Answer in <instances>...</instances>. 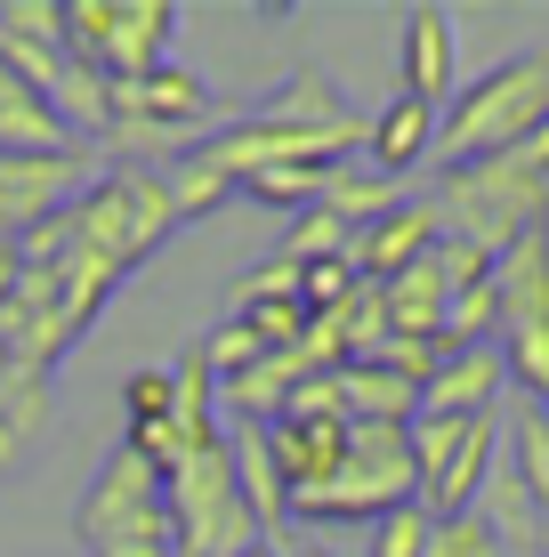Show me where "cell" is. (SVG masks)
<instances>
[{"label":"cell","instance_id":"4fadbf2b","mask_svg":"<svg viewBox=\"0 0 549 557\" xmlns=\"http://www.w3.org/2000/svg\"><path fill=\"white\" fill-rule=\"evenodd\" d=\"M461 89V57H452V9H412L404 16V98L421 106H452Z\"/></svg>","mask_w":549,"mask_h":557},{"label":"cell","instance_id":"603a6c76","mask_svg":"<svg viewBox=\"0 0 549 557\" xmlns=\"http://www.w3.org/2000/svg\"><path fill=\"white\" fill-rule=\"evenodd\" d=\"M283 557H332L324 542H283Z\"/></svg>","mask_w":549,"mask_h":557},{"label":"cell","instance_id":"ffe728a7","mask_svg":"<svg viewBox=\"0 0 549 557\" xmlns=\"http://www.w3.org/2000/svg\"><path fill=\"white\" fill-rule=\"evenodd\" d=\"M355 292H364V275H355L348 259H315V267H299V299H308V315H332V307H348Z\"/></svg>","mask_w":549,"mask_h":557},{"label":"cell","instance_id":"9a60e30c","mask_svg":"<svg viewBox=\"0 0 549 557\" xmlns=\"http://www.w3.org/2000/svg\"><path fill=\"white\" fill-rule=\"evenodd\" d=\"M0 153H82V146L65 138V122L49 113V98L16 89V98H0Z\"/></svg>","mask_w":549,"mask_h":557},{"label":"cell","instance_id":"7402d4cb","mask_svg":"<svg viewBox=\"0 0 549 557\" xmlns=\"http://www.w3.org/2000/svg\"><path fill=\"white\" fill-rule=\"evenodd\" d=\"M372 557H428V509H388L380 525H372Z\"/></svg>","mask_w":549,"mask_h":557},{"label":"cell","instance_id":"e0dca14e","mask_svg":"<svg viewBox=\"0 0 549 557\" xmlns=\"http://www.w3.org/2000/svg\"><path fill=\"white\" fill-rule=\"evenodd\" d=\"M509 469L525 476V493L541 502V517H549V405H525L517 420H509Z\"/></svg>","mask_w":549,"mask_h":557},{"label":"cell","instance_id":"6da1fadb","mask_svg":"<svg viewBox=\"0 0 549 557\" xmlns=\"http://www.w3.org/2000/svg\"><path fill=\"white\" fill-rule=\"evenodd\" d=\"M428 210H437L445 243H469V251H485V259H501V251H517L525 235H541L549 226V122L525 146L494 153V162L445 170Z\"/></svg>","mask_w":549,"mask_h":557},{"label":"cell","instance_id":"7c38bea8","mask_svg":"<svg viewBox=\"0 0 549 557\" xmlns=\"http://www.w3.org/2000/svg\"><path fill=\"white\" fill-rule=\"evenodd\" d=\"M437 129H445V113H437V106H421V98H388V106L364 122V162L380 170V178H404V170L437 162Z\"/></svg>","mask_w":549,"mask_h":557},{"label":"cell","instance_id":"2e32d148","mask_svg":"<svg viewBox=\"0 0 549 557\" xmlns=\"http://www.w3.org/2000/svg\"><path fill=\"white\" fill-rule=\"evenodd\" d=\"M332 170L339 162H275V170H259V178H242L235 195L242 202H267V210H315V202H324V186H332Z\"/></svg>","mask_w":549,"mask_h":557},{"label":"cell","instance_id":"ac0fdd59","mask_svg":"<svg viewBox=\"0 0 549 557\" xmlns=\"http://www.w3.org/2000/svg\"><path fill=\"white\" fill-rule=\"evenodd\" d=\"M348 243H355V226H339L324 202L315 210H299L291 219V235L275 243V259H291V267H315V259H348Z\"/></svg>","mask_w":549,"mask_h":557},{"label":"cell","instance_id":"5bb4252c","mask_svg":"<svg viewBox=\"0 0 549 557\" xmlns=\"http://www.w3.org/2000/svg\"><path fill=\"white\" fill-rule=\"evenodd\" d=\"M339 405L348 420H388V429H412V412H421V388H412L404 372H388V363H339Z\"/></svg>","mask_w":549,"mask_h":557},{"label":"cell","instance_id":"3957f363","mask_svg":"<svg viewBox=\"0 0 549 557\" xmlns=\"http://www.w3.org/2000/svg\"><path fill=\"white\" fill-rule=\"evenodd\" d=\"M421 502V469H412V429H388V420H348V453H339L332 485L299 493L291 517L308 525H380L388 509Z\"/></svg>","mask_w":549,"mask_h":557},{"label":"cell","instance_id":"ba28073f","mask_svg":"<svg viewBox=\"0 0 549 557\" xmlns=\"http://www.w3.org/2000/svg\"><path fill=\"white\" fill-rule=\"evenodd\" d=\"M267 453L283 469V493L299 502V493L332 485L339 453H348V420L339 412H283V420H267Z\"/></svg>","mask_w":549,"mask_h":557},{"label":"cell","instance_id":"d6986e66","mask_svg":"<svg viewBox=\"0 0 549 557\" xmlns=\"http://www.w3.org/2000/svg\"><path fill=\"white\" fill-rule=\"evenodd\" d=\"M428 557H501V533L485 525L477 509L469 517H428Z\"/></svg>","mask_w":549,"mask_h":557},{"label":"cell","instance_id":"8992f818","mask_svg":"<svg viewBox=\"0 0 549 557\" xmlns=\"http://www.w3.org/2000/svg\"><path fill=\"white\" fill-rule=\"evenodd\" d=\"M494 299H501L494 348L509 380L525 388V405H549V226L494 259Z\"/></svg>","mask_w":549,"mask_h":557},{"label":"cell","instance_id":"52a82bcc","mask_svg":"<svg viewBox=\"0 0 549 557\" xmlns=\"http://www.w3.org/2000/svg\"><path fill=\"white\" fill-rule=\"evenodd\" d=\"M178 9L170 0H65V57L98 65L105 82H138L170 57Z\"/></svg>","mask_w":549,"mask_h":557},{"label":"cell","instance_id":"7a4b0ae2","mask_svg":"<svg viewBox=\"0 0 549 557\" xmlns=\"http://www.w3.org/2000/svg\"><path fill=\"white\" fill-rule=\"evenodd\" d=\"M541 122H549V57H541V49L501 57L494 73H477L469 89H452L445 129H437V162H445V170L494 162V153L525 146Z\"/></svg>","mask_w":549,"mask_h":557},{"label":"cell","instance_id":"30bf717a","mask_svg":"<svg viewBox=\"0 0 549 557\" xmlns=\"http://www.w3.org/2000/svg\"><path fill=\"white\" fill-rule=\"evenodd\" d=\"M501 388H509L501 348H461V356H445L437 372H428L421 412H437V420H477V412H501ZM421 412H412V420H421Z\"/></svg>","mask_w":549,"mask_h":557},{"label":"cell","instance_id":"cb8c5ba5","mask_svg":"<svg viewBox=\"0 0 549 557\" xmlns=\"http://www.w3.org/2000/svg\"><path fill=\"white\" fill-rule=\"evenodd\" d=\"M242 557H283V542H259V549H242Z\"/></svg>","mask_w":549,"mask_h":557},{"label":"cell","instance_id":"44dd1931","mask_svg":"<svg viewBox=\"0 0 549 557\" xmlns=\"http://www.w3.org/2000/svg\"><path fill=\"white\" fill-rule=\"evenodd\" d=\"M170 405H178V380L162 372H129V388H122V412H129V429H154V420H170Z\"/></svg>","mask_w":549,"mask_h":557},{"label":"cell","instance_id":"8fae6325","mask_svg":"<svg viewBox=\"0 0 549 557\" xmlns=\"http://www.w3.org/2000/svg\"><path fill=\"white\" fill-rule=\"evenodd\" d=\"M437 243H445V235H437V210H428V202H396L388 219H372L364 235L348 243V267H355L364 283H388V275H404L412 259H428Z\"/></svg>","mask_w":549,"mask_h":557},{"label":"cell","instance_id":"9c48e42d","mask_svg":"<svg viewBox=\"0 0 549 557\" xmlns=\"http://www.w3.org/2000/svg\"><path fill=\"white\" fill-rule=\"evenodd\" d=\"M494 469H501V412H485V420H469V436L452 445V460L421 485V509L428 517H469L485 502V485H494Z\"/></svg>","mask_w":549,"mask_h":557},{"label":"cell","instance_id":"5b68a950","mask_svg":"<svg viewBox=\"0 0 549 557\" xmlns=\"http://www.w3.org/2000/svg\"><path fill=\"white\" fill-rule=\"evenodd\" d=\"M170 542L178 557H242L259 549L267 533H259V517L242 509V485H235V445H195L170 469Z\"/></svg>","mask_w":549,"mask_h":557},{"label":"cell","instance_id":"277c9868","mask_svg":"<svg viewBox=\"0 0 549 557\" xmlns=\"http://www.w3.org/2000/svg\"><path fill=\"white\" fill-rule=\"evenodd\" d=\"M73 533H82L89 557H178V542H170V493L129 445H113L98 460L82 509H73Z\"/></svg>","mask_w":549,"mask_h":557}]
</instances>
